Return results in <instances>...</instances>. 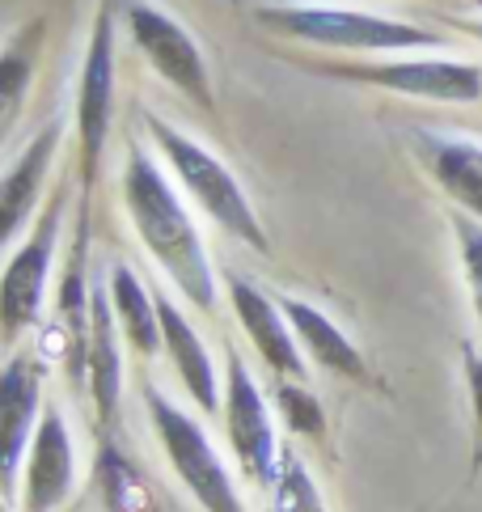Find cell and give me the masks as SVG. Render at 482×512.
<instances>
[{
    "instance_id": "obj_24",
    "label": "cell",
    "mask_w": 482,
    "mask_h": 512,
    "mask_svg": "<svg viewBox=\"0 0 482 512\" xmlns=\"http://www.w3.org/2000/svg\"><path fill=\"white\" fill-rule=\"evenodd\" d=\"M466 373H470V394H474V415H478V428H482V360L466 356Z\"/></svg>"
},
{
    "instance_id": "obj_15",
    "label": "cell",
    "mask_w": 482,
    "mask_h": 512,
    "mask_svg": "<svg viewBox=\"0 0 482 512\" xmlns=\"http://www.w3.org/2000/svg\"><path fill=\"white\" fill-rule=\"evenodd\" d=\"M55 144H60V127L47 123L43 132L26 144V153L0 174V246H9L13 237L22 233L26 216L39 204L43 178L55 161Z\"/></svg>"
},
{
    "instance_id": "obj_20",
    "label": "cell",
    "mask_w": 482,
    "mask_h": 512,
    "mask_svg": "<svg viewBox=\"0 0 482 512\" xmlns=\"http://www.w3.org/2000/svg\"><path fill=\"white\" fill-rule=\"evenodd\" d=\"M98 487L106 512H148V487L115 445H102L98 453Z\"/></svg>"
},
{
    "instance_id": "obj_16",
    "label": "cell",
    "mask_w": 482,
    "mask_h": 512,
    "mask_svg": "<svg viewBox=\"0 0 482 512\" xmlns=\"http://www.w3.org/2000/svg\"><path fill=\"white\" fill-rule=\"evenodd\" d=\"M280 309L292 326L296 343L309 352L313 364H322L326 373H339V377H351V381H364V356L356 352V343H351L339 322H330V314H322L318 305H309L301 297H280Z\"/></svg>"
},
{
    "instance_id": "obj_22",
    "label": "cell",
    "mask_w": 482,
    "mask_h": 512,
    "mask_svg": "<svg viewBox=\"0 0 482 512\" xmlns=\"http://www.w3.org/2000/svg\"><path fill=\"white\" fill-rule=\"evenodd\" d=\"M275 407H280V419L296 432V436H309V441H322L326 432V411L322 402L313 398V390H305L301 381H280L275 386Z\"/></svg>"
},
{
    "instance_id": "obj_5",
    "label": "cell",
    "mask_w": 482,
    "mask_h": 512,
    "mask_svg": "<svg viewBox=\"0 0 482 512\" xmlns=\"http://www.w3.org/2000/svg\"><path fill=\"white\" fill-rule=\"evenodd\" d=\"M127 30H132L136 51L161 81H170L182 98H191L203 111H216L208 60H203L199 43L191 39L178 17H170L157 5H144V0H127Z\"/></svg>"
},
{
    "instance_id": "obj_8",
    "label": "cell",
    "mask_w": 482,
    "mask_h": 512,
    "mask_svg": "<svg viewBox=\"0 0 482 512\" xmlns=\"http://www.w3.org/2000/svg\"><path fill=\"white\" fill-rule=\"evenodd\" d=\"M43 419V369L34 356H9L0 369V496L17 491L26 449Z\"/></svg>"
},
{
    "instance_id": "obj_12",
    "label": "cell",
    "mask_w": 482,
    "mask_h": 512,
    "mask_svg": "<svg viewBox=\"0 0 482 512\" xmlns=\"http://www.w3.org/2000/svg\"><path fill=\"white\" fill-rule=\"evenodd\" d=\"M229 305H233V314L241 322V331H246L250 347L258 352V360H263L280 381H305V360L296 352V335H292L280 301H271L267 292H258L250 280L233 276L229 280Z\"/></svg>"
},
{
    "instance_id": "obj_6",
    "label": "cell",
    "mask_w": 482,
    "mask_h": 512,
    "mask_svg": "<svg viewBox=\"0 0 482 512\" xmlns=\"http://www.w3.org/2000/svg\"><path fill=\"white\" fill-rule=\"evenodd\" d=\"M60 221H64V195H51L39 221H34V233L13 250V259L0 271V339L5 343L22 339L43 314Z\"/></svg>"
},
{
    "instance_id": "obj_23",
    "label": "cell",
    "mask_w": 482,
    "mask_h": 512,
    "mask_svg": "<svg viewBox=\"0 0 482 512\" xmlns=\"http://www.w3.org/2000/svg\"><path fill=\"white\" fill-rule=\"evenodd\" d=\"M457 229V246H461V263H466V280L474 292V309L482 322V221H470V216H453Z\"/></svg>"
},
{
    "instance_id": "obj_13",
    "label": "cell",
    "mask_w": 482,
    "mask_h": 512,
    "mask_svg": "<svg viewBox=\"0 0 482 512\" xmlns=\"http://www.w3.org/2000/svg\"><path fill=\"white\" fill-rule=\"evenodd\" d=\"M119 322L110 309V292L94 284L89 297V352H85V377H89V394H94V411L102 424L115 419L119 407V390H123V356H119Z\"/></svg>"
},
{
    "instance_id": "obj_18",
    "label": "cell",
    "mask_w": 482,
    "mask_h": 512,
    "mask_svg": "<svg viewBox=\"0 0 482 512\" xmlns=\"http://www.w3.org/2000/svg\"><path fill=\"white\" fill-rule=\"evenodd\" d=\"M106 292H110V309L123 339L132 343V352L140 356H157L161 347V318H157V297H148V288L127 263H110L106 271Z\"/></svg>"
},
{
    "instance_id": "obj_4",
    "label": "cell",
    "mask_w": 482,
    "mask_h": 512,
    "mask_svg": "<svg viewBox=\"0 0 482 512\" xmlns=\"http://www.w3.org/2000/svg\"><path fill=\"white\" fill-rule=\"evenodd\" d=\"M144 407H148L153 432H157L165 457H170L174 474L182 479V487L199 500V508L203 512H246L225 462H220L216 445L208 441V432H203L187 411L174 407V402L165 394H157V390H144Z\"/></svg>"
},
{
    "instance_id": "obj_11",
    "label": "cell",
    "mask_w": 482,
    "mask_h": 512,
    "mask_svg": "<svg viewBox=\"0 0 482 512\" xmlns=\"http://www.w3.org/2000/svg\"><path fill=\"white\" fill-rule=\"evenodd\" d=\"M335 77L381 85L394 94L432 98V102H474L482 98V72L453 60H394V64H351L335 68Z\"/></svg>"
},
{
    "instance_id": "obj_3",
    "label": "cell",
    "mask_w": 482,
    "mask_h": 512,
    "mask_svg": "<svg viewBox=\"0 0 482 512\" xmlns=\"http://www.w3.org/2000/svg\"><path fill=\"white\" fill-rule=\"evenodd\" d=\"M254 22L284 34V39L330 47V51H423L444 47L440 34L394 22V17L360 13V9H335V5H263Z\"/></svg>"
},
{
    "instance_id": "obj_21",
    "label": "cell",
    "mask_w": 482,
    "mask_h": 512,
    "mask_svg": "<svg viewBox=\"0 0 482 512\" xmlns=\"http://www.w3.org/2000/svg\"><path fill=\"white\" fill-rule=\"evenodd\" d=\"M275 512H326L318 483L309 479V470L301 457L284 453L280 457V474H275Z\"/></svg>"
},
{
    "instance_id": "obj_14",
    "label": "cell",
    "mask_w": 482,
    "mask_h": 512,
    "mask_svg": "<svg viewBox=\"0 0 482 512\" xmlns=\"http://www.w3.org/2000/svg\"><path fill=\"white\" fill-rule=\"evenodd\" d=\"M157 318H161V343H165V352H170V364H174L178 381L199 402V411H216L225 394H220V377H216L212 352L203 347V339L195 335V326L187 322V314H182L170 297H157Z\"/></svg>"
},
{
    "instance_id": "obj_19",
    "label": "cell",
    "mask_w": 482,
    "mask_h": 512,
    "mask_svg": "<svg viewBox=\"0 0 482 512\" xmlns=\"http://www.w3.org/2000/svg\"><path fill=\"white\" fill-rule=\"evenodd\" d=\"M39 51H43V22H30L0 47V144L9 140V132L22 119L34 72H39Z\"/></svg>"
},
{
    "instance_id": "obj_17",
    "label": "cell",
    "mask_w": 482,
    "mask_h": 512,
    "mask_svg": "<svg viewBox=\"0 0 482 512\" xmlns=\"http://www.w3.org/2000/svg\"><path fill=\"white\" fill-rule=\"evenodd\" d=\"M419 149H423L428 170L436 174V182L444 187V195L482 221V144L419 136Z\"/></svg>"
},
{
    "instance_id": "obj_7",
    "label": "cell",
    "mask_w": 482,
    "mask_h": 512,
    "mask_svg": "<svg viewBox=\"0 0 482 512\" xmlns=\"http://www.w3.org/2000/svg\"><path fill=\"white\" fill-rule=\"evenodd\" d=\"M110 119H115V22H110V9L102 5L94 17V34H89L81 81H77V161H81L85 195L102 166Z\"/></svg>"
},
{
    "instance_id": "obj_1",
    "label": "cell",
    "mask_w": 482,
    "mask_h": 512,
    "mask_svg": "<svg viewBox=\"0 0 482 512\" xmlns=\"http://www.w3.org/2000/svg\"><path fill=\"white\" fill-rule=\"evenodd\" d=\"M123 208L132 216V229L153 254V263L170 276V284L187 297L195 309L212 314L216 309V276L203 250V237L191 221L182 195L170 187V178L157 170V161L148 157L140 144L127 149L123 166Z\"/></svg>"
},
{
    "instance_id": "obj_10",
    "label": "cell",
    "mask_w": 482,
    "mask_h": 512,
    "mask_svg": "<svg viewBox=\"0 0 482 512\" xmlns=\"http://www.w3.org/2000/svg\"><path fill=\"white\" fill-rule=\"evenodd\" d=\"M77 491V449L60 407H43L39 432L26 453V483H22V512H55Z\"/></svg>"
},
{
    "instance_id": "obj_2",
    "label": "cell",
    "mask_w": 482,
    "mask_h": 512,
    "mask_svg": "<svg viewBox=\"0 0 482 512\" xmlns=\"http://www.w3.org/2000/svg\"><path fill=\"white\" fill-rule=\"evenodd\" d=\"M144 127H148V136H153V144L161 149L165 166L174 170L178 187L187 191L229 237H237L241 246H250L258 254H267L271 242H267V233H263V221H258L250 195L241 191V182L229 174L225 161H220L212 149H203L199 140L182 136L174 123H165L157 115H144Z\"/></svg>"
},
{
    "instance_id": "obj_9",
    "label": "cell",
    "mask_w": 482,
    "mask_h": 512,
    "mask_svg": "<svg viewBox=\"0 0 482 512\" xmlns=\"http://www.w3.org/2000/svg\"><path fill=\"white\" fill-rule=\"evenodd\" d=\"M225 428H229V445L237 453L241 470H246L254 483H275V474H280V449H275L271 411L263 402V390L254 386L250 369L241 364V356H229Z\"/></svg>"
}]
</instances>
